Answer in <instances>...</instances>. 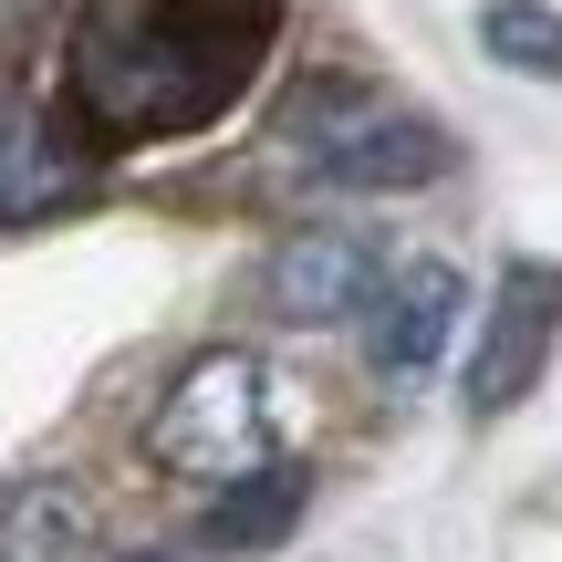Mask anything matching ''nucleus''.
Segmentation results:
<instances>
[{"instance_id":"1","label":"nucleus","mask_w":562,"mask_h":562,"mask_svg":"<svg viewBox=\"0 0 562 562\" xmlns=\"http://www.w3.org/2000/svg\"><path fill=\"white\" fill-rule=\"evenodd\" d=\"M271 42H281V0H83L74 53H63V104L94 157L178 146L209 136L261 83Z\"/></svg>"},{"instance_id":"2","label":"nucleus","mask_w":562,"mask_h":562,"mask_svg":"<svg viewBox=\"0 0 562 562\" xmlns=\"http://www.w3.org/2000/svg\"><path fill=\"white\" fill-rule=\"evenodd\" d=\"M281 157L313 188H355V199H406V188H438L459 167V136H448L427 104L385 94V83H344L313 74L292 104H281Z\"/></svg>"},{"instance_id":"3","label":"nucleus","mask_w":562,"mask_h":562,"mask_svg":"<svg viewBox=\"0 0 562 562\" xmlns=\"http://www.w3.org/2000/svg\"><path fill=\"white\" fill-rule=\"evenodd\" d=\"M271 375L261 355H240V344H220V355H188L178 375H167V396L146 406V459L167 469V480H240V469L271 459Z\"/></svg>"},{"instance_id":"4","label":"nucleus","mask_w":562,"mask_h":562,"mask_svg":"<svg viewBox=\"0 0 562 562\" xmlns=\"http://www.w3.org/2000/svg\"><path fill=\"white\" fill-rule=\"evenodd\" d=\"M552 355H562V261H510L490 313H480V334H469V375H459L469 427H501L552 375Z\"/></svg>"},{"instance_id":"5","label":"nucleus","mask_w":562,"mask_h":562,"mask_svg":"<svg viewBox=\"0 0 562 562\" xmlns=\"http://www.w3.org/2000/svg\"><path fill=\"white\" fill-rule=\"evenodd\" d=\"M94 188V146L83 125H63L53 104L32 94H0V229H32L53 209H74Z\"/></svg>"},{"instance_id":"6","label":"nucleus","mask_w":562,"mask_h":562,"mask_svg":"<svg viewBox=\"0 0 562 562\" xmlns=\"http://www.w3.org/2000/svg\"><path fill=\"white\" fill-rule=\"evenodd\" d=\"M385 281V250L364 240V229H292V240L261 261V313L281 323H344L364 313Z\"/></svg>"},{"instance_id":"7","label":"nucleus","mask_w":562,"mask_h":562,"mask_svg":"<svg viewBox=\"0 0 562 562\" xmlns=\"http://www.w3.org/2000/svg\"><path fill=\"white\" fill-rule=\"evenodd\" d=\"M459 302H469V281L448 261H385V281H375V375L385 385L438 375L448 334H459Z\"/></svg>"},{"instance_id":"8","label":"nucleus","mask_w":562,"mask_h":562,"mask_svg":"<svg viewBox=\"0 0 562 562\" xmlns=\"http://www.w3.org/2000/svg\"><path fill=\"white\" fill-rule=\"evenodd\" d=\"M104 510L74 480H0V562H94Z\"/></svg>"},{"instance_id":"9","label":"nucleus","mask_w":562,"mask_h":562,"mask_svg":"<svg viewBox=\"0 0 562 562\" xmlns=\"http://www.w3.org/2000/svg\"><path fill=\"white\" fill-rule=\"evenodd\" d=\"M302 501H313V480H302V459H271L261 469H240V480H220V501H209V521H199V542L209 552H271L281 531L302 521Z\"/></svg>"},{"instance_id":"10","label":"nucleus","mask_w":562,"mask_h":562,"mask_svg":"<svg viewBox=\"0 0 562 562\" xmlns=\"http://www.w3.org/2000/svg\"><path fill=\"white\" fill-rule=\"evenodd\" d=\"M480 53L501 63V74L562 83V11L552 0H480Z\"/></svg>"},{"instance_id":"11","label":"nucleus","mask_w":562,"mask_h":562,"mask_svg":"<svg viewBox=\"0 0 562 562\" xmlns=\"http://www.w3.org/2000/svg\"><path fill=\"white\" fill-rule=\"evenodd\" d=\"M32 11H42V0H0V21H32Z\"/></svg>"},{"instance_id":"12","label":"nucleus","mask_w":562,"mask_h":562,"mask_svg":"<svg viewBox=\"0 0 562 562\" xmlns=\"http://www.w3.org/2000/svg\"><path fill=\"white\" fill-rule=\"evenodd\" d=\"M167 562H188V552H167Z\"/></svg>"}]
</instances>
